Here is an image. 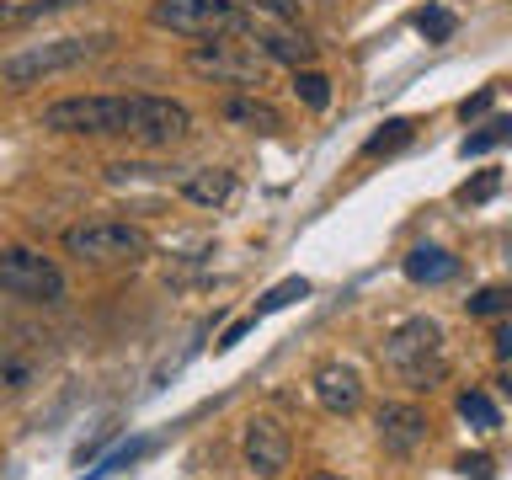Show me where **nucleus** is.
Here are the masks:
<instances>
[{
  "instance_id": "nucleus-13",
  "label": "nucleus",
  "mask_w": 512,
  "mask_h": 480,
  "mask_svg": "<svg viewBox=\"0 0 512 480\" xmlns=\"http://www.w3.org/2000/svg\"><path fill=\"white\" fill-rule=\"evenodd\" d=\"M219 118H224V123H235V128H251V134H272V128H283L278 107H272V102H262L256 91L224 96V102H219Z\"/></svg>"
},
{
  "instance_id": "nucleus-5",
  "label": "nucleus",
  "mask_w": 512,
  "mask_h": 480,
  "mask_svg": "<svg viewBox=\"0 0 512 480\" xmlns=\"http://www.w3.org/2000/svg\"><path fill=\"white\" fill-rule=\"evenodd\" d=\"M187 70L203 75V80H214V86H246V91H256L267 80V59L256 54V43L203 38V43H192Z\"/></svg>"
},
{
  "instance_id": "nucleus-7",
  "label": "nucleus",
  "mask_w": 512,
  "mask_h": 480,
  "mask_svg": "<svg viewBox=\"0 0 512 480\" xmlns=\"http://www.w3.org/2000/svg\"><path fill=\"white\" fill-rule=\"evenodd\" d=\"M0 294L27 299V304H59L64 299V272L48 262L43 251L6 246L0 251Z\"/></svg>"
},
{
  "instance_id": "nucleus-26",
  "label": "nucleus",
  "mask_w": 512,
  "mask_h": 480,
  "mask_svg": "<svg viewBox=\"0 0 512 480\" xmlns=\"http://www.w3.org/2000/svg\"><path fill=\"white\" fill-rule=\"evenodd\" d=\"M486 112H491V86H486V91H475V96H464V102H459V118H464V123H470V118H486Z\"/></svg>"
},
{
  "instance_id": "nucleus-31",
  "label": "nucleus",
  "mask_w": 512,
  "mask_h": 480,
  "mask_svg": "<svg viewBox=\"0 0 512 480\" xmlns=\"http://www.w3.org/2000/svg\"><path fill=\"white\" fill-rule=\"evenodd\" d=\"M310 480H342V475H310Z\"/></svg>"
},
{
  "instance_id": "nucleus-27",
  "label": "nucleus",
  "mask_w": 512,
  "mask_h": 480,
  "mask_svg": "<svg viewBox=\"0 0 512 480\" xmlns=\"http://www.w3.org/2000/svg\"><path fill=\"white\" fill-rule=\"evenodd\" d=\"M459 470H464V480H491V459H486V454H475V459L464 454V459H459Z\"/></svg>"
},
{
  "instance_id": "nucleus-16",
  "label": "nucleus",
  "mask_w": 512,
  "mask_h": 480,
  "mask_svg": "<svg viewBox=\"0 0 512 480\" xmlns=\"http://www.w3.org/2000/svg\"><path fill=\"white\" fill-rule=\"evenodd\" d=\"M75 6H86V0H16V6H0V27H27V22H43V16H59Z\"/></svg>"
},
{
  "instance_id": "nucleus-18",
  "label": "nucleus",
  "mask_w": 512,
  "mask_h": 480,
  "mask_svg": "<svg viewBox=\"0 0 512 480\" xmlns=\"http://www.w3.org/2000/svg\"><path fill=\"white\" fill-rule=\"evenodd\" d=\"M411 139H416V123H411V118H390L379 134H368L363 155H395V150H406Z\"/></svg>"
},
{
  "instance_id": "nucleus-14",
  "label": "nucleus",
  "mask_w": 512,
  "mask_h": 480,
  "mask_svg": "<svg viewBox=\"0 0 512 480\" xmlns=\"http://www.w3.org/2000/svg\"><path fill=\"white\" fill-rule=\"evenodd\" d=\"M182 198L198 203V208H224L235 198V176L224 166H203V171H187L182 176Z\"/></svg>"
},
{
  "instance_id": "nucleus-9",
  "label": "nucleus",
  "mask_w": 512,
  "mask_h": 480,
  "mask_svg": "<svg viewBox=\"0 0 512 480\" xmlns=\"http://www.w3.org/2000/svg\"><path fill=\"white\" fill-rule=\"evenodd\" d=\"M374 432H379L384 454L411 459V454H422V448H427L432 422H427L422 406H411V400H384V406L374 411Z\"/></svg>"
},
{
  "instance_id": "nucleus-24",
  "label": "nucleus",
  "mask_w": 512,
  "mask_h": 480,
  "mask_svg": "<svg viewBox=\"0 0 512 480\" xmlns=\"http://www.w3.org/2000/svg\"><path fill=\"white\" fill-rule=\"evenodd\" d=\"M496 187H502V171H480L475 182H464V187H459V203H491V198H496Z\"/></svg>"
},
{
  "instance_id": "nucleus-11",
  "label": "nucleus",
  "mask_w": 512,
  "mask_h": 480,
  "mask_svg": "<svg viewBox=\"0 0 512 480\" xmlns=\"http://www.w3.org/2000/svg\"><path fill=\"white\" fill-rule=\"evenodd\" d=\"M310 384H315V400L331 416H352L363 406V379H358V368H352V363H320Z\"/></svg>"
},
{
  "instance_id": "nucleus-19",
  "label": "nucleus",
  "mask_w": 512,
  "mask_h": 480,
  "mask_svg": "<svg viewBox=\"0 0 512 480\" xmlns=\"http://www.w3.org/2000/svg\"><path fill=\"white\" fill-rule=\"evenodd\" d=\"M294 96H299L310 112H326V107H331V80L304 64V70H294Z\"/></svg>"
},
{
  "instance_id": "nucleus-17",
  "label": "nucleus",
  "mask_w": 512,
  "mask_h": 480,
  "mask_svg": "<svg viewBox=\"0 0 512 480\" xmlns=\"http://www.w3.org/2000/svg\"><path fill=\"white\" fill-rule=\"evenodd\" d=\"M502 144H512V118H491L486 128H475V134L459 139V155L464 160H470V155H491V150H502Z\"/></svg>"
},
{
  "instance_id": "nucleus-20",
  "label": "nucleus",
  "mask_w": 512,
  "mask_h": 480,
  "mask_svg": "<svg viewBox=\"0 0 512 480\" xmlns=\"http://www.w3.org/2000/svg\"><path fill=\"white\" fill-rule=\"evenodd\" d=\"M416 32H422L427 43H448L459 32V16L448 6H422V11H416Z\"/></svg>"
},
{
  "instance_id": "nucleus-29",
  "label": "nucleus",
  "mask_w": 512,
  "mask_h": 480,
  "mask_svg": "<svg viewBox=\"0 0 512 480\" xmlns=\"http://www.w3.org/2000/svg\"><path fill=\"white\" fill-rule=\"evenodd\" d=\"M491 347H496V358H502V363H512V315H507V326L491 336Z\"/></svg>"
},
{
  "instance_id": "nucleus-15",
  "label": "nucleus",
  "mask_w": 512,
  "mask_h": 480,
  "mask_svg": "<svg viewBox=\"0 0 512 480\" xmlns=\"http://www.w3.org/2000/svg\"><path fill=\"white\" fill-rule=\"evenodd\" d=\"M459 272V256L454 251H443V246H416L411 256H406V278L411 283H448Z\"/></svg>"
},
{
  "instance_id": "nucleus-21",
  "label": "nucleus",
  "mask_w": 512,
  "mask_h": 480,
  "mask_svg": "<svg viewBox=\"0 0 512 480\" xmlns=\"http://www.w3.org/2000/svg\"><path fill=\"white\" fill-rule=\"evenodd\" d=\"M294 299H310V283H304V278H283L278 288H267V294L256 299V320H262V315H278V310H288Z\"/></svg>"
},
{
  "instance_id": "nucleus-1",
  "label": "nucleus",
  "mask_w": 512,
  "mask_h": 480,
  "mask_svg": "<svg viewBox=\"0 0 512 480\" xmlns=\"http://www.w3.org/2000/svg\"><path fill=\"white\" fill-rule=\"evenodd\" d=\"M384 368L411 384V390H438L448 379V347H443V326L427 315H411L384 336Z\"/></svg>"
},
{
  "instance_id": "nucleus-10",
  "label": "nucleus",
  "mask_w": 512,
  "mask_h": 480,
  "mask_svg": "<svg viewBox=\"0 0 512 480\" xmlns=\"http://www.w3.org/2000/svg\"><path fill=\"white\" fill-rule=\"evenodd\" d=\"M246 38L256 43V54H262L267 64H288V70H304V64L315 59V43L304 38V32H294V27L272 22V16H256Z\"/></svg>"
},
{
  "instance_id": "nucleus-22",
  "label": "nucleus",
  "mask_w": 512,
  "mask_h": 480,
  "mask_svg": "<svg viewBox=\"0 0 512 480\" xmlns=\"http://www.w3.org/2000/svg\"><path fill=\"white\" fill-rule=\"evenodd\" d=\"M459 416H464L475 432H491V427H496V400H491L486 390H464V395H459Z\"/></svg>"
},
{
  "instance_id": "nucleus-28",
  "label": "nucleus",
  "mask_w": 512,
  "mask_h": 480,
  "mask_svg": "<svg viewBox=\"0 0 512 480\" xmlns=\"http://www.w3.org/2000/svg\"><path fill=\"white\" fill-rule=\"evenodd\" d=\"M251 326H256V315H251V320H235V326H230V331H224V336H219V342H214V352H230V347L240 342V336H246V331H251Z\"/></svg>"
},
{
  "instance_id": "nucleus-23",
  "label": "nucleus",
  "mask_w": 512,
  "mask_h": 480,
  "mask_svg": "<svg viewBox=\"0 0 512 480\" xmlns=\"http://www.w3.org/2000/svg\"><path fill=\"white\" fill-rule=\"evenodd\" d=\"M470 315H475V320L512 315V288H480V294L470 299Z\"/></svg>"
},
{
  "instance_id": "nucleus-25",
  "label": "nucleus",
  "mask_w": 512,
  "mask_h": 480,
  "mask_svg": "<svg viewBox=\"0 0 512 480\" xmlns=\"http://www.w3.org/2000/svg\"><path fill=\"white\" fill-rule=\"evenodd\" d=\"M240 6L256 16H272V22H294L299 16V0H240Z\"/></svg>"
},
{
  "instance_id": "nucleus-6",
  "label": "nucleus",
  "mask_w": 512,
  "mask_h": 480,
  "mask_svg": "<svg viewBox=\"0 0 512 480\" xmlns=\"http://www.w3.org/2000/svg\"><path fill=\"white\" fill-rule=\"evenodd\" d=\"M64 251L80 256V262H96V267L139 262V256L150 251V235H144L139 224H123V219H91V224L64 230Z\"/></svg>"
},
{
  "instance_id": "nucleus-3",
  "label": "nucleus",
  "mask_w": 512,
  "mask_h": 480,
  "mask_svg": "<svg viewBox=\"0 0 512 480\" xmlns=\"http://www.w3.org/2000/svg\"><path fill=\"white\" fill-rule=\"evenodd\" d=\"M150 22L176 38H246L256 16L240 0H155Z\"/></svg>"
},
{
  "instance_id": "nucleus-8",
  "label": "nucleus",
  "mask_w": 512,
  "mask_h": 480,
  "mask_svg": "<svg viewBox=\"0 0 512 480\" xmlns=\"http://www.w3.org/2000/svg\"><path fill=\"white\" fill-rule=\"evenodd\" d=\"M240 454H246L256 480H278L294 464V438H288L278 416H251L246 432H240Z\"/></svg>"
},
{
  "instance_id": "nucleus-30",
  "label": "nucleus",
  "mask_w": 512,
  "mask_h": 480,
  "mask_svg": "<svg viewBox=\"0 0 512 480\" xmlns=\"http://www.w3.org/2000/svg\"><path fill=\"white\" fill-rule=\"evenodd\" d=\"M496 390H502V395H507V400H512V363H507V368H502V374H496Z\"/></svg>"
},
{
  "instance_id": "nucleus-4",
  "label": "nucleus",
  "mask_w": 512,
  "mask_h": 480,
  "mask_svg": "<svg viewBox=\"0 0 512 480\" xmlns=\"http://www.w3.org/2000/svg\"><path fill=\"white\" fill-rule=\"evenodd\" d=\"M112 38H48V43H27L16 54L0 59V80L6 86H38L48 75H64V70H80L86 59H96Z\"/></svg>"
},
{
  "instance_id": "nucleus-12",
  "label": "nucleus",
  "mask_w": 512,
  "mask_h": 480,
  "mask_svg": "<svg viewBox=\"0 0 512 480\" xmlns=\"http://www.w3.org/2000/svg\"><path fill=\"white\" fill-rule=\"evenodd\" d=\"M187 128H192V112L182 102H171V96H144V123H139L144 144H176V139H187Z\"/></svg>"
},
{
  "instance_id": "nucleus-2",
  "label": "nucleus",
  "mask_w": 512,
  "mask_h": 480,
  "mask_svg": "<svg viewBox=\"0 0 512 480\" xmlns=\"http://www.w3.org/2000/svg\"><path fill=\"white\" fill-rule=\"evenodd\" d=\"M139 123H144V96H64V102L43 107V128H54V134L139 139Z\"/></svg>"
}]
</instances>
